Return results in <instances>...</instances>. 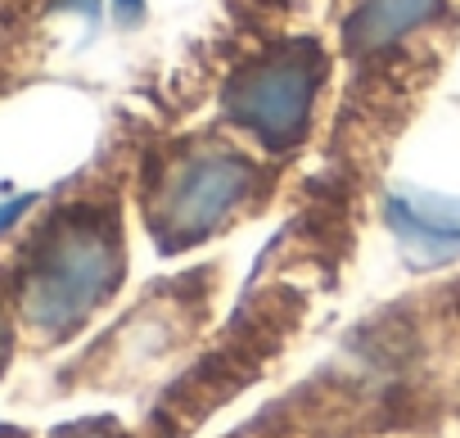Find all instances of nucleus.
Wrapping results in <instances>:
<instances>
[{"label": "nucleus", "instance_id": "1", "mask_svg": "<svg viewBox=\"0 0 460 438\" xmlns=\"http://www.w3.org/2000/svg\"><path fill=\"white\" fill-rule=\"evenodd\" d=\"M127 276V227L113 181H73L50 194L41 217L14 236L0 258L14 321L41 344L73 339Z\"/></svg>", "mask_w": 460, "mask_h": 438}, {"label": "nucleus", "instance_id": "2", "mask_svg": "<svg viewBox=\"0 0 460 438\" xmlns=\"http://www.w3.org/2000/svg\"><path fill=\"white\" fill-rule=\"evenodd\" d=\"M262 172L221 140H185L140 172V212L163 254H181L253 208Z\"/></svg>", "mask_w": 460, "mask_h": 438}, {"label": "nucleus", "instance_id": "3", "mask_svg": "<svg viewBox=\"0 0 460 438\" xmlns=\"http://www.w3.org/2000/svg\"><path fill=\"white\" fill-rule=\"evenodd\" d=\"M325 86V50L312 37L280 41L253 55L221 86V113L262 149H294L316 118Z\"/></svg>", "mask_w": 460, "mask_h": 438}, {"label": "nucleus", "instance_id": "4", "mask_svg": "<svg viewBox=\"0 0 460 438\" xmlns=\"http://www.w3.org/2000/svg\"><path fill=\"white\" fill-rule=\"evenodd\" d=\"M447 0H357L348 19V50L357 59H384L388 50L429 32Z\"/></svg>", "mask_w": 460, "mask_h": 438}, {"label": "nucleus", "instance_id": "5", "mask_svg": "<svg viewBox=\"0 0 460 438\" xmlns=\"http://www.w3.org/2000/svg\"><path fill=\"white\" fill-rule=\"evenodd\" d=\"M388 227L397 231L402 249L424 263H447L460 254V203L397 190L388 199Z\"/></svg>", "mask_w": 460, "mask_h": 438}, {"label": "nucleus", "instance_id": "6", "mask_svg": "<svg viewBox=\"0 0 460 438\" xmlns=\"http://www.w3.org/2000/svg\"><path fill=\"white\" fill-rule=\"evenodd\" d=\"M37 46H41V23L28 19L10 0H0V100L37 68Z\"/></svg>", "mask_w": 460, "mask_h": 438}, {"label": "nucleus", "instance_id": "7", "mask_svg": "<svg viewBox=\"0 0 460 438\" xmlns=\"http://www.w3.org/2000/svg\"><path fill=\"white\" fill-rule=\"evenodd\" d=\"M41 203V194H19V199H5L0 203V236H10V231H19V222Z\"/></svg>", "mask_w": 460, "mask_h": 438}, {"label": "nucleus", "instance_id": "8", "mask_svg": "<svg viewBox=\"0 0 460 438\" xmlns=\"http://www.w3.org/2000/svg\"><path fill=\"white\" fill-rule=\"evenodd\" d=\"M55 438H127V434H118L109 420H82V425H64Z\"/></svg>", "mask_w": 460, "mask_h": 438}, {"label": "nucleus", "instance_id": "9", "mask_svg": "<svg viewBox=\"0 0 460 438\" xmlns=\"http://www.w3.org/2000/svg\"><path fill=\"white\" fill-rule=\"evenodd\" d=\"M113 14L122 23H140L145 19V0H113Z\"/></svg>", "mask_w": 460, "mask_h": 438}, {"label": "nucleus", "instance_id": "10", "mask_svg": "<svg viewBox=\"0 0 460 438\" xmlns=\"http://www.w3.org/2000/svg\"><path fill=\"white\" fill-rule=\"evenodd\" d=\"M0 438H28L23 429H14V425H0Z\"/></svg>", "mask_w": 460, "mask_h": 438}]
</instances>
